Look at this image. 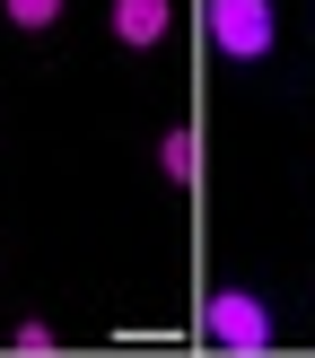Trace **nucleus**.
Instances as JSON below:
<instances>
[{
	"label": "nucleus",
	"mask_w": 315,
	"mask_h": 358,
	"mask_svg": "<svg viewBox=\"0 0 315 358\" xmlns=\"http://www.w3.org/2000/svg\"><path fill=\"white\" fill-rule=\"evenodd\" d=\"M202 341H219V350H237V358L272 350V306L245 297V289H219V297L202 306Z\"/></svg>",
	"instance_id": "1"
},
{
	"label": "nucleus",
	"mask_w": 315,
	"mask_h": 358,
	"mask_svg": "<svg viewBox=\"0 0 315 358\" xmlns=\"http://www.w3.org/2000/svg\"><path fill=\"white\" fill-rule=\"evenodd\" d=\"M210 44L227 62H262L272 52V0H210Z\"/></svg>",
	"instance_id": "2"
},
{
	"label": "nucleus",
	"mask_w": 315,
	"mask_h": 358,
	"mask_svg": "<svg viewBox=\"0 0 315 358\" xmlns=\"http://www.w3.org/2000/svg\"><path fill=\"white\" fill-rule=\"evenodd\" d=\"M114 35L122 44H158L167 35V0H114Z\"/></svg>",
	"instance_id": "3"
},
{
	"label": "nucleus",
	"mask_w": 315,
	"mask_h": 358,
	"mask_svg": "<svg viewBox=\"0 0 315 358\" xmlns=\"http://www.w3.org/2000/svg\"><path fill=\"white\" fill-rule=\"evenodd\" d=\"M158 166H167L175 184H192V166H202V149H192V131H167V149H158Z\"/></svg>",
	"instance_id": "4"
},
{
	"label": "nucleus",
	"mask_w": 315,
	"mask_h": 358,
	"mask_svg": "<svg viewBox=\"0 0 315 358\" xmlns=\"http://www.w3.org/2000/svg\"><path fill=\"white\" fill-rule=\"evenodd\" d=\"M0 9H9L18 27H52V17H62V0H0Z\"/></svg>",
	"instance_id": "5"
}]
</instances>
